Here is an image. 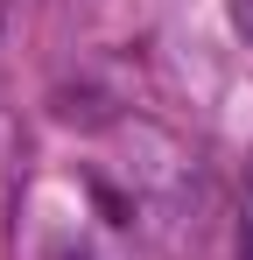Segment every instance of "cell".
Segmentation results:
<instances>
[{"label":"cell","instance_id":"cell-2","mask_svg":"<svg viewBox=\"0 0 253 260\" xmlns=\"http://www.w3.org/2000/svg\"><path fill=\"white\" fill-rule=\"evenodd\" d=\"M232 28H239V36L253 43V0H232Z\"/></svg>","mask_w":253,"mask_h":260},{"label":"cell","instance_id":"cell-3","mask_svg":"<svg viewBox=\"0 0 253 260\" xmlns=\"http://www.w3.org/2000/svg\"><path fill=\"white\" fill-rule=\"evenodd\" d=\"M56 260H84V253H78V246H64V253H56Z\"/></svg>","mask_w":253,"mask_h":260},{"label":"cell","instance_id":"cell-1","mask_svg":"<svg viewBox=\"0 0 253 260\" xmlns=\"http://www.w3.org/2000/svg\"><path fill=\"white\" fill-rule=\"evenodd\" d=\"M239 260H253V183H246V204H239Z\"/></svg>","mask_w":253,"mask_h":260}]
</instances>
